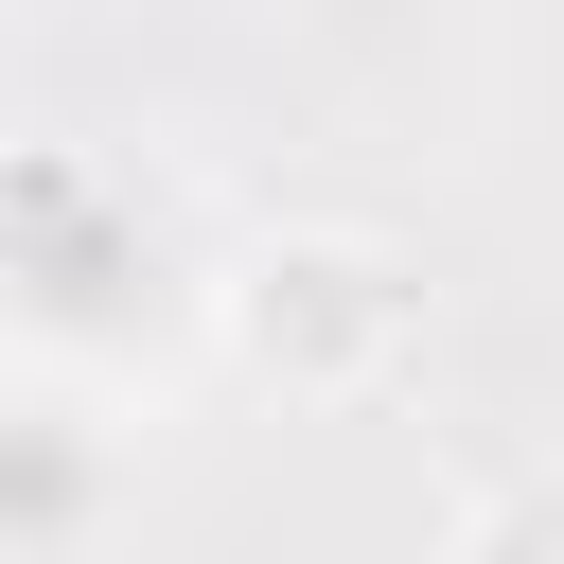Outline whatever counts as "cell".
Returning <instances> with one entry per match:
<instances>
[{
    "mask_svg": "<svg viewBox=\"0 0 564 564\" xmlns=\"http://www.w3.org/2000/svg\"><path fill=\"white\" fill-rule=\"evenodd\" d=\"M123 441L88 388H0V564H106Z\"/></svg>",
    "mask_w": 564,
    "mask_h": 564,
    "instance_id": "cell-2",
    "label": "cell"
},
{
    "mask_svg": "<svg viewBox=\"0 0 564 564\" xmlns=\"http://www.w3.org/2000/svg\"><path fill=\"white\" fill-rule=\"evenodd\" d=\"M194 317L176 282V229L123 159H70V141H18L0 159V335L53 352V370H123Z\"/></svg>",
    "mask_w": 564,
    "mask_h": 564,
    "instance_id": "cell-1",
    "label": "cell"
}]
</instances>
